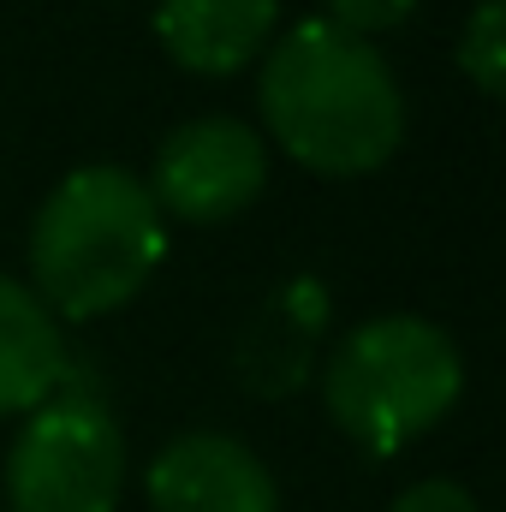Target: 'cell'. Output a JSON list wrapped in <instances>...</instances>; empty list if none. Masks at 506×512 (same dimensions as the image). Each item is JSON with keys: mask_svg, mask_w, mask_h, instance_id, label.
Returning a JSON list of instances; mask_svg holds the SVG:
<instances>
[{"mask_svg": "<svg viewBox=\"0 0 506 512\" xmlns=\"http://www.w3.org/2000/svg\"><path fill=\"white\" fill-rule=\"evenodd\" d=\"M256 102L268 137L322 179H364L405 143V90L376 42L298 18L256 60Z\"/></svg>", "mask_w": 506, "mask_h": 512, "instance_id": "6da1fadb", "label": "cell"}, {"mask_svg": "<svg viewBox=\"0 0 506 512\" xmlns=\"http://www.w3.org/2000/svg\"><path fill=\"white\" fill-rule=\"evenodd\" d=\"M167 256V221L149 185L126 167L66 173L30 221V292L54 322H96L131 304Z\"/></svg>", "mask_w": 506, "mask_h": 512, "instance_id": "7a4b0ae2", "label": "cell"}, {"mask_svg": "<svg viewBox=\"0 0 506 512\" xmlns=\"http://www.w3.org/2000/svg\"><path fill=\"white\" fill-rule=\"evenodd\" d=\"M459 393H465V358L453 334L429 316L358 322L322 370L328 417L376 459L429 435L459 405Z\"/></svg>", "mask_w": 506, "mask_h": 512, "instance_id": "3957f363", "label": "cell"}, {"mask_svg": "<svg viewBox=\"0 0 506 512\" xmlns=\"http://www.w3.org/2000/svg\"><path fill=\"white\" fill-rule=\"evenodd\" d=\"M126 495V429L114 405L78 376L42 399L12 453H6V501L12 512H114Z\"/></svg>", "mask_w": 506, "mask_h": 512, "instance_id": "277c9868", "label": "cell"}, {"mask_svg": "<svg viewBox=\"0 0 506 512\" xmlns=\"http://www.w3.org/2000/svg\"><path fill=\"white\" fill-rule=\"evenodd\" d=\"M262 191H268V137L233 114L185 120L155 149L149 197L161 221L173 215L185 227H221L245 215Z\"/></svg>", "mask_w": 506, "mask_h": 512, "instance_id": "5b68a950", "label": "cell"}, {"mask_svg": "<svg viewBox=\"0 0 506 512\" xmlns=\"http://www.w3.org/2000/svg\"><path fill=\"white\" fill-rule=\"evenodd\" d=\"M143 495L155 512H280V483L262 453L221 429L173 435L149 459Z\"/></svg>", "mask_w": 506, "mask_h": 512, "instance_id": "8992f818", "label": "cell"}, {"mask_svg": "<svg viewBox=\"0 0 506 512\" xmlns=\"http://www.w3.org/2000/svg\"><path fill=\"white\" fill-rule=\"evenodd\" d=\"M280 36V0H161L155 42L197 78H233Z\"/></svg>", "mask_w": 506, "mask_h": 512, "instance_id": "52a82bcc", "label": "cell"}, {"mask_svg": "<svg viewBox=\"0 0 506 512\" xmlns=\"http://www.w3.org/2000/svg\"><path fill=\"white\" fill-rule=\"evenodd\" d=\"M72 376L54 310L12 274H0V417H30Z\"/></svg>", "mask_w": 506, "mask_h": 512, "instance_id": "ba28073f", "label": "cell"}, {"mask_svg": "<svg viewBox=\"0 0 506 512\" xmlns=\"http://www.w3.org/2000/svg\"><path fill=\"white\" fill-rule=\"evenodd\" d=\"M459 72L495 102L506 90V0H483L459 30Z\"/></svg>", "mask_w": 506, "mask_h": 512, "instance_id": "9c48e42d", "label": "cell"}, {"mask_svg": "<svg viewBox=\"0 0 506 512\" xmlns=\"http://www.w3.org/2000/svg\"><path fill=\"white\" fill-rule=\"evenodd\" d=\"M328 6V24L334 30H346V36H381V30H399L411 12H417V0H322Z\"/></svg>", "mask_w": 506, "mask_h": 512, "instance_id": "30bf717a", "label": "cell"}, {"mask_svg": "<svg viewBox=\"0 0 506 512\" xmlns=\"http://www.w3.org/2000/svg\"><path fill=\"white\" fill-rule=\"evenodd\" d=\"M387 512H477V501H471V489L453 483V477H423V483H411Z\"/></svg>", "mask_w": 506, "mask_h": 512, "instance_id": "8fae6325", "label": "cell"}]
</instances>
